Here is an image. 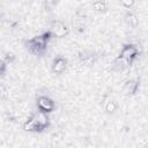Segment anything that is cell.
<instances>
[{
	"label": "cell",
	"mask_w": 148,
	"mask_h": 148,
	"mask_svg": "<svg viewBox=\"0 0 148 148\" xmlns=\"http://www.w3.org/2000/svg\"><path fill=\"white\" fill-rule=\"evenodd\" d=\"M57 2H58V0H45V6L49 8H53L57 5Z\"/></svg>",
	"instance_id": "cell-12"
},
{
	"label": "cell",
	"mask_w": 148,
	"mask_h": 148,
	"mask_svg": "<svg viewBox=\"0 0 148 148\" xmlns=\"http://www.w3.org/2000/svg\"><path fill=\"white\" fill-rule=\"evenodd\" d=\"M37 108L42 112L51 113L56 109V103L49 96H39L37 98Z\"/></svg>",
	"instance_id": "cell-5"
},
{
	"label": "cell",
	"mask_w": 148,
	"mask_h": 148,
	"mask_svg": "<svg viewBox=\"0 0 148 148\" xmlns=\"http://www.w3.org/2000/svg\"><path fill=\"white\" fill-rule=\"evenodd\" d=\"M49 125H50V118L47 113L38 111L23 124V130L27 132H40L43 130H46Z\"/></svg>",
	"instance_id": "cell-1"
},
{
	"label": "cell",
	"mask_w": 148,
	"mask_h": 148,
	"mask_svg": "<svg viewBox=\"0 0 148 148\" xmlns=\"http://www.w3.org/2000/svg\"><path fill=\"white\" fill-rule=\"evenodd\" d=\"M92 8L97 13H105L109 9V5L105 0H95L92 2Z\"/></svg>",
	"instance_id": "cell-8"
},
{
	"label": "cell",
	"mask_w": 148,
	"mask_h": 148,
	"mask_svg": "<svg viewBox=\"0 0 148 148\" xmlns=\"http://www.w3.org/2000/svg\"><path fill=\"white\" fill-rule=\"evenodd\" d=\"M52 35L49 32L46 34H43V35H39V36H36V37H32L31 39H29L25 44H27V47L29 49V51L34 54H40L45 51L46 46H47V42L50 39Z\"/></svg>",
	"instance_id": "cell-2"
},
{
	"label": "cell",
	"mask_w": 148,
	"mask_h": 148,
	"mask_svg": "<svg viewBox=\"0 0 148 148\" xmlns=\"http://www.w3.org/2000/svg\"><path fill=\"white\" fill-rule=\"evenodd\" d=\"M118 109V104L114 99H111V98H108L105 102H104V110L105 112L108 113H113L116 112Z\"/></svg>",
	"instance_id": "cell-9"
},
{
	"label": "cell",
	"mask_w": 148,
	"mask_h": 148,
	"mask_svg": "<svg viewBox=\"0 0 148 148\" xmlns=\"http://www.w3.org/2000/svg\"><path fill=\"white\" fill-rule=\"evenodd\" d=\"M138 89H139V81L135 79L127 80L123 86V92H124V95H127V96L135 95Z\"/></svg>",
	"instance_id": "cell-6"
},
{
	"label": "cell",
	"mask_w": 148,
	"mask_h": 148,
	"mask_svg": "<svg viewBox=\"0 0 148 148\" xmlns=\"http://www.w3.org/2000/svg\"><path fill=\"white\" fill-rule=\"evenodd\" d=\"M125 21L132 28H136L138 27V23H139L138 17H136V15L134 13H127L126 16H125Z\"/></svg>",
	"instance_id": "cell-10"
},
{
	"label": "cell",
	"mask_w": 148,
	"mask_h": 148,
	"mask_svg": "<svg viewBox=\"0 0 148 148\" xmlns=\"http://www.w3.org/2000/svg\"><path fill=\"white\" fill-rule=\"evenodd\" d=\"M49 31L52 35V37H57V38H64L68 35V28L62 21H59V20L51 22Z\"/></svg>",
	"instance_id": "cell-3"
},
{
	"label": "cell",
	"mask_w": 148,
	"mask_h": 148,
	"mask_svg": "<svg viewBox=\"0 0 148 148\" xmlns=\"http://www.w3.org/2000/svg\"><path fill=\"white\" fill-rule=\"evenodd\" d=\"M120 3L125 8H132L135 3V0H120Z\"/></svg>",
	"instance_id": "cell-11"
},
{
	"label": "cell",
	"mask_w": 148,
	"mask_h": 148,
	"mask_svg": "<svg viewBox=\"0 0 148 148\" xmlns=\"http://www.w3.org/2000/svg\"><path fill=\"white\" fill-rule=\"evenodd\" d=\"M139 56V50L135 45L132 44H126L123 46V49L120 50V54L119 57L121 59H124L127 64H131L132 61H134Z\"/></svg>",
	"instance_id": "cell-4"
},
{
	"label": "cell",
	"mask_w": 148,
	"mask_h": 148,
	"mask_svg": "<svg viewBox=\"0 0 148 148\" xmlns=\"http://www.w3.org/2000/svg\"><path fill=\"white\" fill-rule=\"evenodd\" d=\"M67 66H68V62L65 58L57 57L52 62V71L56 74H62L67 69Z\"/></svg>",
	"instance_id": "cell-7"
}]
</instances>
